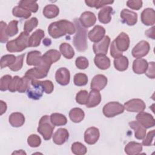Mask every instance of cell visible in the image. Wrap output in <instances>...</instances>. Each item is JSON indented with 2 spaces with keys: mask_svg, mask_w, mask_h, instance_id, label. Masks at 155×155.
Masks as SVG:
<instances>
[{
  "mask_svg": "<svg viewBox=\"0 0 155 155\" xmlns=\"http://www.w3.org/2000/svg\"><path fill=\"white\" fill-rule=\"evenodd\" d=\"M76 31L75 25L70 21L62 19L52 22L48 27V34L54 39H57L66 35H73Z\"/></svg>",
  "mask_w": 155,
  "mask_h": 155,
  "instance_id": "1",
  "label": "cell"
},
{
  "mask_svg": "<svg viewBox=\"0 0 155 155\" xmlns=\"http://www.w3.org/2000/svg\"><path fill=\"white\" fill-rule=\"evenodd\" d=\"M74 25L76 27V33L73 38V44L78 51L82 52L87 49V30L82 26L79 19H74Z\"/></svg>",
  "mask_w": 155,
  "mask_h": 155,
  "instance_id": "2",
  "label": "cell"
},
{
  "mask_svg": "<svg viewBox=\"0 0 155 155\" xmlns=\"http://www.w3.org/2000/svg\"><path fill=\"white\" fill-rule=\"evenodd\" d=\"M29 35L22 31L15 39L7 42L6 45L7 50L8 52H21L28 47Z\"/></svg>",
  "mask_w": 155,
  "mask_h": 155,
  "instance_id": "3",
  "label": "cell"
},
{
  "mask_svg": "<svg viewBox=\"0 0 155 155\" xmlns=\"http://www.w3.org/2000/svg\"><path fill=\"white\" fill-rule=\"evenodd\" d=\"M54 129V125L51 122L50 116L44 115L40 119L37 130L42 136L45 140L51 139Z\"/></svg>",
  "mask_w": 155,
  "mask_h": 155,
  "instance_id": "4",
  "label": "cell"
},
{
  "mask_svg": "<svg viewBox=\"0 0 155 155\" xmlns=\"http://www.w3.org/2000/svg\"><path fill=\"white\" fill-rule=\"evenodd\" d=\"M124 107L118 102H110L105 104L102 109L103 114L107 117H113L124 111Z\"/></svg>",
  "mask_w": 155,
  "mask_h": 155,
  "instance_id": "5",
  "label": "cell"
},
{
  "mask_svg": "<svg viewBox=\"0 0 155 155\" xmlns=\"http://www.w3.org/2000/svg\"><path fill=\"white\" fill-rule=\"evenodd\" d=\"M50 68L47 67L42 64H40L39 66L27 70L25 72L24 76L31 80L42 79L47 76Z\"/></svg>",
  "mask_w": 155,
  "mask_h": 155,
  "instance_id": "6",
  "label": "cell"
},
{
  "mask_svg": "<svg viewBox=\"0 0 155 155\" xmlns=\"http://www.w3.org/2000/svg\"><path fill=\"white\" fill-rule=\"evenodd\" d=\"M124 107V108L129 112L139 113L145 109L146 105L140 99H132L126 102Z\"/></svg>",
  "mask_w": 155,
  "mask_h": 155,
  "instance_id": "7",
  "label": "cell"
},
{
  "mask_svg": "<svg viewBox=\"0 0 155 155\" xmlns=\"http://www.w3.org/2000/svg\"><path fill=\"white\" fill-rule=\"evenodd\" d=\"M150 50L149 43L146 41L139 42L132 49V56L136 58H141L145 56Z\"/></svg>",
  "mask_w": 155,
  "mask_h": 155,
  "instance_id": "8",
  "label": "cell"
},
{
  "mask_svg": "<svg viewBox=\"0 0 155 155\" xmlns=\"http://www.w3.org/2000/svg\"><path fill=\"white\" fill-rule=\"evenodd\" d=\"M61 58V53L57 50L51 49L47 51L42 56L41 62L48 67L57 62Z\"/></svg>",
  "mask_w": 155,
  "mask_h": 155,
  "instance_id": "9",
  "label": "cell"
},
{
  "mask_svg": "<svg viewBox=\"0 0 155 155\" xmlns=\"http://www.w3.org/2000/svg\"><path fill=\"white\" fill-rule=\"evenodd\" d=\"M136 119L146 129L153 127L155 125V120L150 113L141 111L136 116Z\"/></svg>",
  "mask_w": 155,
  "mask_h": 155,
  "instance_id": "10",
  "label": "cell"
},
{
  "mask_svg": "<svg viewBox=\"0 0 155 155\" xmlns=\"http://www.w3.org/2000/svg\"><path fill=\"white\" fill-rule=\"evenodd\" d=\"M114 41L116 47L119 51H125L128 49L130 41L129 36L127 33L121 32Z\"/></svg>",
  "mask_w": 155,
  "mask_h": 155,
  "instance_id": "11",
  "label": "cell"
},
{
  "mask_svg": "<svg viewBox=\"0 0 155 155\" xmlns=\"http://www.w3.org/2000/svg\"><path fill=\"white\" fill-rule=\"evenodd\" d=\"M100 136L97 128L91 127L87 128L84 133V141L89 145H93L97 142Z\"/></svg>",
  "mask_w": 155,
  "mask_h": 155,
  "instance_id": "12",
  "label": "cell"
},
{
  "mask_svg": "<svg viewBox=\"0 0 155 155\" xmlns=\"http://www.w3.org/2000/svg\"><path fill=\"white\" fill-rule=\"evenodd\" d=\"M110 43V38L108 36H105L99 42H96L93 45V50L96 54H106Z\"/></svg>",
  "mask_w": 155,
  "mask_h": 155,
  "instance_id": "13",
  "label": "cell"
},
{
  "mask_svg": "<svg viewBox=\"0 0 155 155\" xmlns=\"http://www.w3.org/2000/svg\"><path fill=\"white\" fill-rule=\"evenodd\" d=\"M26 92L29 98L34 100H38L42 96L44 90L42 88L39 84H38L34 79L31 80V86Z\"/></svg>",
  "mask_w": 155,
  "mask_h": 155,
  "instance_id": "14",
  "label": "cell"
},
{
  "mask_svg": "<svg viewBox=\"0 0 155 155\" xmlns=\"http://www.w3.org/2000/svg\"><path fill=\"white\" fill-rule=\"evenodd\" d=\"M55 79L56 82L61 85H67L70 81V71L65 67L59 68L56 72Z\"/></svg>",
  "mask_w": 155,
  "mask_h": 155,
  "instance_id": "15",
  "label": "cell"
},
{
  "mask_svg": "<svg viewBox=\"0 0 155 155\" xmlns=\"http://www.w3.org/2000/svg\"><path fill=\"white\" fill-rule=\"evenodd\" d=\"M105 34V29L101 25H97L90 30L88 33V39L94 42L101 41L104 37Z\"/></svg>",
  "mask_w": 155,
  "mask_h": 155,
  "instance_id": "16",
  "label": "cell"
},
{
  "mask_svg": "<svg viewBox=\"0 0 155 155\" xmlns=\"http://www.w3.org/2000/svg\"><path fill=\"white\" fill-rule=\"evenodd\" d=\"M79 21L84 28H89L95 24L96 17L94 13L91 12H84L81 14Z\"/></svg>",
  "mask_w": 155,
  "mask_h": 155,
  "instance_id": "17",
  "label": "cell"
},
{
  "mask_svg": "<svg viewBox=\"0 0 155 155\" xmlns=\"http://www.w3.org/2000/svg\"><path fill=\"white\" fill-rule=\"evenodd\" d=\"M120 18L128 25L133 26L137 22V14L130 10L124 8L120 12Z\"/></svg>",
  "mask_w": 155,
  "mask_h": 155,
  "instance_id": "18",
  "label": "cell"
},
{
  "mask_svg": "<svg viewBox=\"0 0 155 155\" xmlns=\"http://www.w3.org/2000/svg\"><path fill=\"white\" fill-rule=\"evenodd\" d=\"M141 21L147 26L153 25L155 23V12L152 8L144 9L141 13Z\"/></svg>",
  "mask_w": 155,
  "mask_h": 155,
  "instance_id": "19",
  "label": "cell"
},
{
  "mask_svg": "<svg viewBox=\"0 0 155 155\" xmlns=\"http://www.w3.org/2000/svg\"><path fill=\"white\" fill-rule=\"evenodd\" d=\"M107 78L103 74H97L93 77L90 84L91 90H96L97 91L104 89L107 84Z\"/></svg>",
  "mask_w": 155,
  "mask_h": 155,
  "instance_id": "20",
  "label": "cell"
},
{
  "mask_svg": "<svg viewBox=\"0 0 155 155\" xmlns=\"http://www.w3.org/2000/svg\"><path fill=\"white\" fill-rule=\"evenodd\" d=\"M68 137L69 133L68 130L64 128H60L54 133L53 141L56 145H62L68 140Z\"/></svg>",
  "mask_w": 155,
  "mask_h": 155,
  "instance_id": "21",
  "label": "cell"
},
{
  "mask_svg": "<svg viewBox=\"0 0 155 155\" xmlns=\"http://www.w3.org/2000/svg\"><path fill=\"white\" fill-rule=\"evenodd\" d=\"M41 53L38 50L31 51L28 53L26 59V62L30 66H39L41 62Z\"/></svg>",
  "mask_w": 155,
  "mask_h": 155,
  "instance_id": "22",
  "label": "cell"
},
{
  "mask_svg": "<svg viewBox=\"0 0 155 155\" xmlns=\"http://www.w3.org/2000/svg\"><path fill=\"white\" fill-rule=\"evenodd\" d=\"M130 127L134 130V137L139 140L143 139L146 136V128L137 121H131L128 123Z\"/></svg>",
  "mask_w": 155,
  "mask_h": 155,
  "instance_id": "23",
  "label": "cell"
},
{
  "mask_svg": "<svg viewBox=\"0 0 155 155\" xmlns=\"http://www.w3.org/2000/svg\"><path fill=\"white\" fill-rule=\"evenodd\" d=\"M113 10L110 6H106L102 8L98 13V19L102 24H108L111 21V15Z\"/></svg>",
  "mask_w": 155,
  "mask_h": 155,
  "instance_id": "24",
  "label": "cell"
},
{
  "mask_svg": "<svg viewBox=\"0 0 155 155\" xmlns=\"http://www.w3.org/2000/svg\"><path fill=\"white\" fill-rule=\"evenodd\" d=\"M44 31L41 29H38L34 31L28 39V47H35L39 45L41 39L44 37Z\"/></svg>",
  "mask_w": 155,
  "mask_h": 155,
  "instance_id": "25",
  "label": "cell"
},
{
  "mask_svg": "<svg viewBox=\"0 0 155 155\" xmlns=\"http://www.w3.org/2000/svg\"><path fill=\"white\" fill-rule=\"evenodd\" d=\"M148 63L147 60L142 58L136 59L133 63V70L138 74L145 73L147 68Z\"/></svg>",
  "mask_w": 155,
  "mask_h": 155,
  "instance_id": "26",
  "label": "cell"
},
{
  "mask_svg": "<svg viewBox=\"0 0 155 155\" xmlns=\"http://www.w3.org/2000/svg\"><path fill=\"white\" fill-rule=\"evenodd\" d=\"M94 62L96 66L101 70H106L110 67V60L105 54H96Z\"/></svg>",
  "mask_w": 155,
  "mask_h": 155,
  "instance_id": "27",
  "label": "cell"
},
{
  "mask_svg": "<svg viewBox=\"0 0 155 155\" xmlns=\"http://www.w3.org/2000/svg\"><path fill=\"white\" fill-rule=\"evenodd\" d=\"M101 101V95L99 91L91 90L88 94V100L86 104L87 108H93L98 105Z\"/></svg>",
  "mask_w": 155,
  "mask_h": 155,
  "instance_id": "28",
  "label": "cell"
},
{
  "mask_svg": "<svg viewBox=\"0 0 155 155\" xmlns=\"http://www.w3.org/2000/svg\"><path fill=\"white\" fill-rule=\"evenodd\" d=\"M8 122L13 127H20L25 122V117L21 113L15 112L9 116Z\"/></svg>",
  "mask_w": 155,
  "mask_h": 155,
  "instance_id": "29",
  "label": "cell"
},
{
  "mask_svg": "<svg viewBox=\"0 0 155 155\" xmlns=\"http://www.w3.org/2000/svg\"><path fill=\"white\" fill-rule=\"evenodd\" d=\"M124 150L128 155L139 154L142 150V145L140 143L131 141L125 145Z\"/></svg>",
  "mask_w": 155,
  "mask_h": 155,
  "instance_id": "30",
  "label": "cell"
},
{
  "mask_svg": "<svg viewBox=\"0 0 155 155\" xmlns=\"http://www.w3.org/2000/svg\"><path fill=\"white\" fill-rule=\"evenodd\" d=\"M43 15L48 18L52 19L56 17L59 13V9L54 4H48L44 7L43 9Z\"/></svg>",
  "mask_w": 155,
  "mask_h": 155,
  "instance_id": "31",
  "label": "cell"
},
{
  "mask_svg": "<svg viewBox=\"0 0 155 155\" xmlns=\"http://www.w3.org/2000/svg\"><path fill=\"white\" fill-rule=\"evenodd\" d=\"M69 117L73 122L79 123L84 119L85 113L80 108H73L69 112Z\"/></svg>",
  "mask_w": 155,
  "mask_h": 155,
  "instance_id": "32",
  "label": "cell"
},
{
  "mask_svg": "<svg viewBox=\"0 0 155 155\" xmlns=\"http://www.w3.org/2000/svg\"><path fill=\"white\" fill-rule=\"evenodd\" d=\"M129 61L128 58L125 56H121L115 58L114 60V66L115 68L119 71H125L128 67Z\"/></svg>",
  "mask_w": 155,
  "mask_h": 155,
  "instance_id": "33",
  "label": "cell"
},
{
  "mask_svg": "<svg viewBox=\"0 0 155 155\" xmlns=\"http://www.w3.org/2000/svg\"><path fill=\"white\" fill-rule=\"evenodd\" d=\"M59 50L61 53L66 59H70L74 56V51L72 47L68 43H62L59 46Z\"/></svg>",
  "mask_w": 155,
  "mask_h": 155,
  "instance_id": "34",
  "label": "cell"
},
{
  "mask_svg": "<svg viewBox=\"0 0 155 155\" xmlns=\"http://www.w3.org/2000/svg\"><path fill=\"white\" fill-rule=\"evenodd\" d=\"M51 122L54 126H62L67 123V117L62 114L54 113H52L50 116Z\"/></svg>",
  "mask_w": 155,
  "mask_h": 155,
  "instance_id": "35",
  "label": "cell"
},
{
  "mask_svg": "<svg viewBox=\"0 0 155 155\" xmlns=\"http://www.w3.org/2000/svg\"><path fill=\"white\" fill-rule=\"evenodd\" d=\"M19 6L29 12L36 13L38 10V4L36 1L30 0H22L19 2Z\"/></svg>",
  "mask_w": 155,
  "mask_h": 155,
  "instance_id": "36",
  "label": "cell"
},
{
  "mask_svg": "<svg viewBox=\"0 0 155 155\" xmlns=\"http://www.w3.org/2000/svg\"><path fill=\"white\" fill-rule=\"evenodd\" d=\"M31 80L26 77L25 76H24L23 77L21 78L18 84L17 91L19 93H21L26 92L27 90L31 86Z\"/></svg>",
  "mask_w": 155,
  "mask_h": 155,
  "instance_id": "37",
  "label": "cell"
},
{
  "mask_svg": "<svg viewBox=\"0 0 155 155\" xmlns=\"http://www.w3.org/2000/svg\"><path fill=\"white\" fill-rule=\"evenodd\" d=\"M12 13L14 16L18 18H22L28 19L31 16V12L27 10L19 7V5L15 7L12 10Z\"/></svg>",
  "mask_w": 155,
  "mask_h": 155,
  "instance_id": "38",
  "label": "cell"
},
{
  "mask_svg": "<svg viewBox=\"0 0 155 155\" xmlns=\"http://www.w3.org/2000/svg\"><path fill=\"white\" fill-rule=\"evenodd\" d=\"M85 4L90 7H94L99 8L105 6V5L111 4L114 2L113 1H104V0H86Z\"/></svg>",
  "mask_w": 155,
  "mask_h": 155,
  "instance_id": "39",
  "label": "cell"
},
{
  "mask_svg": "<svg viewBox=\"0 0 155 155\" xmlns=\"http://www.w3.org/2000/svg\"><path fill=\"white\" fill-rule=\"evenodd\" d=\"M71 150L72 153L76 155H84L87 151L86 147L79 142H74L71 145Z\"/></svg>",
  "mask_w": 155,
  "mask_h": 155,
  "instance_id": "40",
  "label": "cell"
},
{
  "mask_svg": "<svg viewBox=\"0 0 155 155\" xmlns=\"http://www.w3.org/2000/svg\"><path fill=\"white\" fill-rule=\"evenodd\" d=\"M38 20L36 18L33 17L26 21L24 25V31L29 35V33L38 26Z\"/></svg>",
  "mask_w": 155,
  "mask_h": 155,
  "instance_id": "41",
  "label": "cell"
},
{
  "mask_svg": "<svg viewBox=\"0 0 155 155\" xmlns=\"http://www.w3.org/2000/svg\"><path fill=\"white\" fill-rule=\"evenodd\" d=\"M16 60V57L13 54H5L1 58V68L2 69L6 67L12 65Z\"/></svg>",
  "mask_w": 155,
  "mask_h": 155,
  "instance_id": "42",
  "label": "cell"
},
{
  "mask_svg": "<svg viewBox=\"0 0 155 155\" xmlns=\"http://www.w3.org/2000/svg\"><path fill=\"white\" fill-rule=\"evenodd\" d=\"M36 82L39 84L43 89L44 91L47 94H50L54 90V85L53 82L49 80L45 81H38L35 79Z\"/></svg>",
  "mask_w": 155,
  "mask_h": 155,
  "instance_id": "43",
  "label": "cell"
},
{
  "mask_svg": "<svg viewBox=\"0 0 155 155\" xmlns=\"http://www.w3.org/2000/svg\"><path fill=\"white\" fill-rule=\"evenodd\" d=\"M18 21L13 20L10 21L6 28V33L8 37H12L18 33Z\"/></svg>",
  "mask_w": 155,
  "mask_h": 155,
  "instance_id": "44",
  "label": "cell"
},
{
  "mask_svg": "<svg viewBox=\"0 0 155 155\" xmlns=\"http://www.w3.org/2000/svg\"><path fill=\"white\" fill-rule=\"evenodd\" d=\"M73 82L76 86H84L88 83V77L84 73H79L74 76Z\"/></svg>",
  "mask_w": 155,
  "mask_h": 155,
  "instance_id": "45",
  "label": "cell"
},
{
  "mask_svg": "<svg viewBox=\"0 0 155 155\" xmlns=\"http://www.w3.org/2000/svg\"><path fill=\"white\" fill-rule=\"evenodd\" d=\"M25 53L20 54L16 57V61L10 66H9V68L13 71H17L21 70L23 65V61L25 56Z\"/></svg>",
  "mask_w": 155,
  "mask_h": 155,
  "instance_id": "46",
  "label": "cell"
},
{
  "mask_svg": "<svg viewBox=\"0 0 155 155\" xmlns=\"http://www.w3.org/2000/svg\"><path fill=\"white\" fill-rule=\"evenodd\" d=\"M88 100V93L86 90H81L76 95V101L81 105H86Z\"/></svg>",
  "mask_w": 155,
  "mask_h": 155,
  "instance_id": "47",
  "label": "cell"
},
{
  "mask_svg": "<svg viewBox=\"0 0 155 155\" xmlns=\"http://www.w3.org/2000/svg\"><path fill=\"white\" fill-rule=\"evenodd\" d=\"M27 143L28 145L33 148L38 147L41 143V137L37 134H32L27 138Z\"/></svg>",
  "mask_w": 155,
  "mask_h": 155,
  "instance_id": "48",
  "label": "cell"
},
{
  "mask_svg": "<svg viewBox=\"0 0 155 155\" xmlns=\"http://www.w3.org/2000/svg\"><path fill=\"white\" fill-rule=\"evenodd\" d=\"M11 75L6 74L3 76L0 79V90L2 91H5L8 90V85L12 79Z\"/></svg>",
  "mask_w": 155,
  "mask_h": 155,
  "instance_id": "49",
  "label": "cell"
},
{
  "mask_svg": "<svg viewBox=\"0 0 155 155\" xmlns=\"http://www.w3.org/2000/svg\"><path fill=\"white\" fill-rule=\"evenodd\" d=\"M76 66L81 70L86 69L89 65L88 59L84 56H79L76 59L75 61Z\"/></svg>",
  "mask_w": 155,
  "mask_h": 155,
  "instance_id": "50",
  "label": "cell"
},
{
  "mask_svg": "<svg viewBox=\"0 0 155 155\" xmlns=\"http://www.w3.org/2000/svg\"><path fill=\"white\" fill-rule=\"evenodd\" d=\"M7 24L4 21H1L0 22V28H1V31H0V42L1 43L6 42L8 39V36L7 35L6 33V28H7Z\"/></svg>",
  "mask_w": 155,
  "mask_h": 155,
  "instance_id": "51",
  "label": "cell"
},
{
  "mask_svg": "<svg viewBox=\"0 0 155 155\" xmlns=\"http://www.w3.org/2000/svg\"><path fill=\"white\" fill-rule=\"evenodd\" d=\"M154 133H155V130H153L150 131H149L147 134V135L146 136H145V137L143 139V141H142V145L144 146H151L153 145V139L154 137Z\"/></svg>",
  "mask_w": 155,
  "mask_h": 155,
  "instance_id": "52",
  "label": "cell"
},
{
  "mask_svg": "<svg viewBox=\"0 0 155 155\" xmlns=\"http://www.w3.org/2000/svg\"><path fill=\"white\" fill-rule=\"evenodd\" d=\"M127 5L136 10H139L142 7V1L141 0H129L127 1Z\"/></svg>",
  "mask_w": 155,
  "mask_h": 155,
  "instance_id": "53",
  "label": "cell"
},
{
  "mask_svg": "<svg viewBox=\"0 0 155 155\" xmlns=\"http://www.w3.org/2000/svg\"><path fill=\"white\" fill-rule=\"evenodd\" d=\"M20 78L18 76H15L11 80L9 85H8V90L10 91V92H15L17 91V88H18V84L20 80Z\"/></svg>",
  "mask_w": 155,
  "mask_h": 155,
  "instance_id": "54",
  "label": "cell"
},
{
  "mask_svg": "<svg viewBox=\"0 0 155 155\" xmlns=\"http://www.w3.org/2000/svg\"><path fill=\"white\" fill-rule=\"evenodd\" d=\"M155 64L154 62H150L148 63V68L145 71V74L149 78L154 79L155 78Z\"/></svg>",
  "mask_w": 155,
  "mask_h": 155,
  "instance_id": "55",
  "label": "cell"
},
{
  "mask_svg": "<svg viewBox=\"0 0 155 155\" xmlns=\"http://www.w3.org/2000/svg\"><path fill=\"white\" fill-rule=\"evenodd\" d=\"M110 54L114 59L122 56V52L119 51L117 49V48L116 47V45H115L114 41H113L111 42V47H110Z\"/></svg>",
  "mask_w": 155,
  "mask_h": 155,
  "instance_id": "56",
  "label": "cell"
},
{
  "mask_svg": "<svg viewBox=\"0 0 155 155\" xmlns=\"http://www.w3.org/2000/svg\"><path fill=\"white\" fill-rule=\"evenodd\" d=\"M145 35L148 37L151 38L153 39H154V27L148 29L145 31Z\"/></svg>",
  "mask_w": 155,
  "mask_h": 155,
  "instance_id": "57",
  "label": "cell"
},
{
  "mask_svg": "<svg viewBox=\"0 0 155 155\" xmlns=\"http://www.w3.org/2000/svg\"><path fill=\"white\" fill-rule=\"evenodd\" d=\"M0 104H1L0 115H2L7 110V104L3 101H0Z\"/></svg>",
  "mask_w": 155,
  "mask_h": 155,
  "instance_id": "58",
  "label": "cell"
},
{
  "mask_svg": "<svg viewBox=\"0 0 155 155\" xmlns=\"http://www.w3.org/2000/svg\"><path fill=\"white\" fill-rule=\"evenodd\" d=\"M43 44L46 45V46H48V45H50L51 44V41L48 39V38H45L44 41H43Z\"/></svg>",
  "mask_w": 155,
  "mask_h": 155,
  "instance_id": "59",
  "label": "cell"
},
{
  "mask_svg": "<svg viewBox=\"0 0 155 155\" xmlns=\"http://www.w3.org/2000/svg\"><path fill=\"white\" fill-rule=\"evenodd\" d=\"M26 154V153L25 151H24L22 150H20V151H14L12 154Z\"/></svg>",
  "mask_w": 155,
  "mask_h": 155,
  "instance_id": "60",
  "label": "cell"
}]
</instances>
